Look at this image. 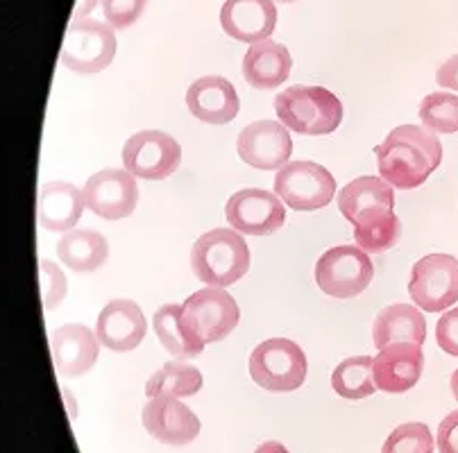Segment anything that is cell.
<instances>
[{
	"label": "cell",
	"instance_id": "obj_4",
	"mask_svg": "<svg viewBox=\"0 0 458 453\" xmlns=\"http://www.w3.org/2000/svg\"><path fill=\"white\" fill-rule=\"evenodd\" d=\"M275 112L291 132L307 137L336 132L343 121V103L325 87H288L277 93Z\"/></svg>",
	"mask_w": 458,
	"mask_h": 453
},
{
	"label": "cell",
	"instance_id": "obj_5",
	"mask_svg": "<svg viewBox=\"0 0 458 453\" xmlns=\"http://www.w3.org/2000/svg\"><path fill=\"white\" fill-rule=\"evenodd\" d=\"M307 356L288 338H270L250 354V376L264 390H298L307 379Z\"/></svg>",
	"mask_w": 458,
	"mask_h": 453
},
{
	"label": "cell",
	"instance_id": "obj_2",
	"mask_svg": "<svg viewBox=\"0 0 458 453\" xmlns=\"http://www.w3.org/2000/svg\"><path fill=\"white\" fill-rule=\"evenodd\" d=\"M381 180L402 190L422 186L443 161V143L418 125H400L375 147Z\"/></svg>",
	"mask_w": 458,
	"mask_h": 453
},
{
	"label": "cell",
	"instance_id": "obj_20",
	"mask_svg": "<svg viewBox=\"0 0 458 453\" xmlns=\"http://www.w3.org/2000/svg\"><path fill=\"white\" fill-rule=\"evenodd\" d=\"M98 336L84 324H64L53 333V361L55 367L66 379L84 376L98 361Z\"/></svg>",
	"mask_w": 458,
	"mask_h": 453
},
{
	"label": "cell",
	"instance_id": "obj_28",
	"mask_svg": "<svg viewBox=\"0 0 458 453\" xmlns=\"http://www.w3.org/2000/svg\"><path fill=\"white\" fill-rule=\"evenodd\" d=\"M420 118L434 134L458 132V96L447 91L429 93L420 103Z\"/></svg>",
	"mask_w": 458,
	"mask_h": 453
},
{
	"label": "cell",
	"instance_id": "obj_13",
	"mask_svg": "<svg viewBox=\"0 0 458 453\" xmlns=\"http://www.w3.org/2000/svg\"><path fill=\"white\" fill-rule=\"evenodd\" d=\"M82 193L87 209L105 220L130 218L139 202V186L134 175L118 168H107L89 177Z\"/></svg>",
	"mask_w": 458,
	"mask_h": 453
},
{
	"label": "cell",
	"instance_id": "obj_35",
	"mask_svg": "<svg viewBox=\"0 0 458 453\" xmlns=\"http://www.w3.org/2000/svg\"><path fill=\"white\" fill-rule=\"evenodd\" d=\"M96 5H98V0H78V5H75V12H73V21H82L84 16L91 14Z\"/></svg>",
	"mask_w": 458,
	"mask_h": 453
},
{
	"label": "cell",
	"instance_id": "obj_21",
	"mask_svg": "<svg viewBox=\"0 0 458 453\" xmlns=\"http://www.w3.org/2000/svg\"><path fill=\"white\" fill-rule=\"evenodd\" d=\"M84 193L69 181H48L39 190V224L48 231H73L82 218Z\"/></svg>",
	"mask_w": 458,
	"mask_h": 453
},
{
	"label": "cell",
	"instance_id": "obj_33",
	"mask_svg": "<svg viewBox=\"0 0 458 453\" xmlns=\"http://www.w3.org/2000/svg\"><path fill=\"white\" fill-rule=\"evenodd\" d=\"M438 451L440 453H458V410L449 413L438 426Z\"/></svg>",
	"mask_w": 458,
	"mask_h": 453
},
{
	"label": "cell",
	"instance_id": "obj_9",
	"mask_svg": "<svg viewBox=\"0 0 458 453\" xmlns=\"http://www.w3.org/2000/svg\"><path fill=\"white\" fill-rule=\"evenodd\" d=\"M275 193L288 209L318 211L334 200L336 180L313 161H288L275 175Z\"/></svg>",
	"mask_w": 458,
	"mask_h": 453
},
{
	"label": "cell",
	"instance_id": "obj_1",
	"mask_svg": "<svg viewBox=\"0 0 458 453\" xmlns=\"http://www.w3.org/2000/svg\"><path fill=\"white\" fill-rule=\"evenodd\" d=\"M338 209L354 224L356 245L368 254L390 249L400 240L402 227L395 215V193L381 177H359L343 186Z\"/></svg>",
	"mask_w": 458,
	"mask_h": 453
},
{
	"label": "cell",
	"instance_id": "obj_25",
	"mask_svg": "<svg viewBox=\"0 0 458 453\" xmlns=\"http://www.w3.org/2000/svg\"><path fill=\"white\" fill-rule=\"evenodd\" d=\"M152 324H155V333L159 338V342L168 349V354H173L180 361L186 358H198L205 349V342L198 340V338L191 336L189 331L182 324V306L180 304H166L161 306L159 311L152 317Z\"/></svg>",
	"mask_w": 458,
	"mask_h": 453
},
{
	"label": "cell",
	"instance_id": "obj_19",
	"mask_svg": "<svg viewBox=\"0 0 458 453\" xmlns=\"http://www.w3.org/2000/svg\"><path fill=\"white\" fill-rule=\"evenodd\" d=\"M100 345L112 351H132L146 338V317L132 299H112L96 322Z\"/></svg>",
	"mask_w": 458,
	"mask_h": 453
},
{
	"label": "cell",
	"instance_id": "obj_37",
	"mask_svg": "<svg viewBox=\"0 0 458 453\" xmlns=\"http://www.w3.org/2000/svg\"><path fill=\"white\" fill-rule=\"evenodd\" d=\"M452 392H454V399L458 401V370H454L452 374Z\"/></svg>",
	"mask_w": 458,
	"mask_h": 453
},
{
	"label": "cell",
	"instance_id": "obj_18",
	"mask_svg": "<svg viewBox=\"0 0 458 453\" xmlns=\"http://www.w3.org/2000/svg\"><path fill=\"white\" fill-rule=\"evenodd\" d=\"M225 35L243 44L270 39L277 25V7L273 0H225L220 10Z\"/></svg>",
	"mask_w": 458,
	"mask_h": 453
},
{
	"label": "cell",
	"instance_id": "obj_34",
	"mask_svg": "<svg viewBox=\"0 0 458 453\" xmlns=\"http://www.w3.org/2000/svg\"><path fill=\"white\" fill-rule=\"evenodd\" d=\"M436 82L443 88H449V91L458 93V55L449 57L447 62L443 63L436 73Z\"/></svg>",
	"mask_w": 458,
	"mask_h": 453
},
{
	"label": "cell",
	"instance_id": "obj_15",
	"mask_svg": "<svg viewBox=\"0 0 458 453\" xmlns=\"http://www.w3.org/2000/svg\"><path fill=\"white\" fill-rule=\"evenodd\" d=\"M141 419L152 438L171 447L193 442L200 433V419L177 397H152L143 408Z\"/></svg>",
	"mask_w": 458,
	"mask_h": 453
},
{
	"label": "cell",
	"instance_id": "obj_22",
	"mask_svg": "<svg viewBox=\"0 0 458 453\" xmlns=\"http://www.w3.org/2000/svg\"><path fill=\"white\" fill-rule=\"evenodd\" d=\"M293 57L286 46L273 39L252 44L243 57V78L254 88H277L291 75Z\"/></svg>",
	"mask_w": 458,
	"mask_h": 453
},
{
	"label": "cell",
	"instance_id": "obj_8",
	"mask_svg": "<svg viewBox=\"0 0 458 453\" xmlns=\"http://www.w3.org/2000/svg\"><path fill=\"white\" fill-rule=\"evenodd\" d=\"M116 35L112 25L100 21H73L66 29L62 46V63L80 75L100 73L114 62Z\"/></svg>",
	"mask_w": 458,
	"mask_h": 453
},
{
	"label": "cell",
	"instance_id": "obj_26",
	"mask_svg": "<svg viewBox=\"0 0 458 453\" xmlns=\"http://www.w3.org/2000/svg\"><path fill=\"white\" fill-rule=\"evenodd\" d=\"M375 358L370 356H352L338 363L332 374V388L343 399H366L377 392L375 383Z\"/></svg>",
	"mask_w": 458,
	"mask_h": 453
},
{
	"label": "cell",
	"instance_id": "obj_11",
	"mask_svg": "<svg viewBox=\"0 0 458 453\" xmlns=\"http://www.w3.org/2000/svg\"><path fill=\"white\" fill-rule=\"evenodd\" d=\"M182 147L171 134L159 130H143L130 137L123 146L125 171L139 180L159 181L180 168Z\"/></svg>",
	"mask_w": 458,
	"mask_h": 453
},
{
	"label": "cell",
	"instance_id": "obj_32",
	"mask_svg": "<svg viewBox=\"0 0 458 453\" xmlns=\"http://www.w3.org/2000/svg\"><path fill=\"white\" fill-rule=\"evenodd\" d=\"M436 340L445 354L458 356V306L443 313L436 327Z\"/></svg>",
	"mask_w": 458,
	"mask_h": 453
},
{
	"label": "cell",
	"instance_id": "obj_30",
	"mask_svg": "<svg viewBox=\"0 0 458 453\" xmlns=\"http://www.w3.org/2000/svg\"><path fill=\"white\" fill-rule=\"evenodd\" d=\"M39 279H41V299H44V311L50 313L64 302L66 293H69V283L66 277L59 270L57 264L41 258L39 261Z\"/></svg>",
	"mask_w": 458,
	"mask_h": 453
},
{
	"label": "cell",
	"instance_id": "obj_17",
	"mask_svg": "<svg viewBox=\"0 0 458 453\" xmlns=\"http://www.w3.org/2000/svg\"><path fill=\"white\" fill-rule=\"evenodd\" d=\"M375 383L381 392L400 395L411 390L420 381L424 370L422 345L415 342H395L375 356Z\"/></svg>",
	"mask_w": 458,
	"mask_h": 453
},
{
	"label": "cell",
	"instance_id": "obj_12",
	"mask_svg": "<svg viewBox=\"0 0 458 453\" xmlns=\"http://www.w3.org/2000/svg\"><path fill=\"white\" fill-rule=\"evenodd\" d=\"M225 215L232 230L248 236L275 234L286 220V209L275 193L264 189H243L229 197Z\"/></svg>",
	"mask_w": 458,
	"mask_h": 453
},
{
	"label": "cell",
	"instance_id": "obj_38",
	"mask_svg": "<svg viewBox=\"0 0 458 453\" xmlns=\"http://www.w3.org/2000/svg\"><path fill=\"white\" fill-rule=\"evenodd\" d=\"M277 3H295V0H277Z\"/></svg>",
	"mask_w": 458,
	"mask_h": 453
},
{
	"label": "cell",
	"instance_id": "obj_10",
	"mask_svg": "<svg viewBox=\"0 0 458 453\" xmlns=\"http://www.w3.org/2000/svg\"><path fill=\"white\" fill-rule=\"evenodd\" d=\"M409 293L422 311H449L458 302V258L452 254H427L420 258L411 273Z\"/></svg>",
	"mask_w": 458,
	"mask_h": 453
},
{
	"label": "cell",
	"instance_id": "obj_16",
	"mask_svg": "<svg viewBox=\"0 0 458 453\" xmlns=\"http://www.w3.org/2000/svg\"><path fill=\"white\" fill-rule=\"evenodd\" d=\"M186 107L207 125H227L241 109L234 84L223 75H205L195 80L186 91Z\"/></svg>",
	"mask_w": 458,
	"mask_h": 453
},
{
	"label": "cell",
	"instance_id": "obj_27",
	"mask_svg": "<svg viewBox=\"0 0 458 453\" xmlns=\"http://www.w3.org/2000/svg\"><path fill=\"white\" fill-rule=\"evenodd\" d=\"M202 388L200 370L186 365L182 361H171L150 376L146 385V395L150 397H193Z\"/></svg>",
	"mask_w": 458,
	"mask_h": 453
},
{
	"label": "cell",
	"instance_id": "obj_31",
	"mask_svg": "<svg viewBox=\"0 0 458 453\" xmlns=\"http://www.w3.org/2000/svg\"><path fill=\"white\" fill-rule=\"evenodd\" d=\"M107 23L116 29L132 28L141 19L148 0H100Z\"/></svg>",
	"mask_w": 458,
	"mask_h": 453
},
{
	"label": "cell",
	"instance_id": "obj_6",
	"mask_svg": "<svg viewBox=\"0 0 458 453\" xmlns=\"http://www.w3.org/2000/svg\"><path fill=\"white\" fill-rule=\"evenodd\" d=\"M372 277H375V265L368 252H363L359 245H338L327 249L318 258L316 281L322 293L329 298H356L370 286Z\"/></svg>",
	"mask_w": 458,
	"mask_h": 453
},
{
	"label": "cell",
	"instance_id": "obj_23",
	"mask_svg": "<svg viewBox=\"0 0 458 453\" xmlns=\"http://www.w3.org/2000/svg\"><path fill=\"white\" fill-rule=\"evenodd\" d=\"M427 338V322L413 304H390L379 311L372 327V340L377 349H384L395 342H415L422 345Z\"/></svg>",
	"mask_w": 458,
	"mask_h": 453
},
{
	"label": "cell",
	"instance_id": "obj_7",
	"mask_svg": "<svg viewBox=\"0 0 458 453\" xmlns=\"http://www.w3.org/2000/svg\"><path fill=\"white\" fill-rule=\"evenodd\" d=\"M241 320L239 304L225 288H205L191 295L182 304V324L193 338L207 342H218L234 331Z\"/></svg>",
	"mask_w": 458,
	"mask_h": 453
},
{
	"label": "cell",
	"instance_id": "obj_36",
	"mask_svg": "<svg viewBox=\"0 0 458 453\" xmlns=\"http://www.w3.org/2000/svg\"><path fill=\"white\" fill-rule=\"evenodd\" d=\"M254 453H291V451L279 442H264Z\"/></svg>",
	"mask_w": 458,
	"mask_h": 453
},
{
	"label": "cell",
	"instance_id": "obj_14",
	"mask_svg": "<svg viewBox=\"0 0 458 453\" xmlns=\"http://www.w3.org/2000/svg\"><path fill=\"white\" fill-rule=\"evenodd\" d=\"M239 156L259 171H279L293 155V138L288 127L277 121H257L239 134Z\"/></svg>",
	"mask_w": 458,
	"mask_h": 453
},
{
	"label": "cell",
	"instance_id": "obj_3",
	"mask_svg": "<svg viewBox=\"0 0 458 453\" xmlns=\"http://www.w3.org/2000/svg\"><path fill=\"white\" fill-rule=\"evenodd\" d=\"M191 268L207 286L227 288L250 270V247L236 230H211L195 240Z\"/></svg>",
	"mask_w": 458,
	"mask_h": 453
},
{
	"label": "cell",
	"instance_id": "obj_24",
	"mask_svg": "<svg viewBox=\"0 0 458 453\" xmlns=\"http://www.w3.org/2000/svg\"><path fill=\"white\" fill-rule=\"evenodd\" d=\"M57 256L66 268L75 273H93L107 261V239L91 230L66 231L57 243Z\"/></svg>",
	"mask_w": 458,
	"mask_h": 453
},
{
	"label": "cell",
	"instance_id": "obj_29",
	"mask_svg": "<svg viewBox=\"0 0 458 453\" xmlns=\"http://www.w3.org/2000/svg\"><path fill=\"white\" fill-rule=\"evenodd\" d=\"M381 453H434V435L422 422H409L388 435Z\"/></svg>",
	"mask_w": 458,
	"mask_h": 453
}]
</instances>
